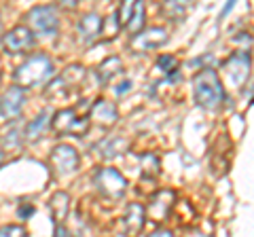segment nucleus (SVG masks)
Returning a JSON list of instances; mask_svg holds the SVG:
<instances>
[{
    "label": "nucleus",
    "instance_id": "nucleus-25",
    "mask_svg": "<svg viewBox=\"0 0 254 237\" xmlns=\"http://www.w3.org/2000/svg\"><path fill=\"white\" fill-rule=\"evenodd\" d=\"M119 30H121V23H119L117 11H115L104 19V30H102V34H106V38H115Z\"/></svg>",
    "mask_w": 254,
    "mask_h": 237
},
{
    "label": "nucleus",
    "instance_id": "nucleus-14",
    "mask_svg": "<svg viewBox=\"0 0 254 237\" xmlns=\"http://www.w3.org/2000/svg\"><path fill=\"white\" fill-rule=\"evenodd\" d=\"M127 148H129V142H127L123 136H108L104 140H100L98 144H95V153H98L100 159H117V157H121Z\"/></svg>",
    "mask_w": 254,
    "mask_h": 237
},
{
    "label": "nucleus",
    "instance_id": "nucleus-16",
    "mask_svg": "<svg viewBox=\"0 0 254 237\" xmlns=\"http://www.w3.org/2000/svg\"><path fill=\"white\" fill-rule=\"evenodd\" d=\"M144 220H146V212L140 203H129L125 210V216H123V231L127 237H136L142 227H144Z\"/></svg>",
    "mask_w": 254,
    "mask_h": 237
},
{
    "label": "nucleus",
    "instance_id": "nucleus-6",
    "mask_svg": "<svg viewBox=\"0 0 254 237\" xmlns=\"http://www.w3.org/2000/svg\"><path fill=\"white\" fill-rule=\"evenodd\" d=\"M85 81V68L83 66H68L60 76H55L53 81L49 83V87L45 89L47 98H68L74 96L76 89L83 85Z\"/></svg>",
    "mask_w": 254,
    "mask_h": 237
},
{
    "label": "nucleus",
    "instance_id": "nucleus-32",
    "mask_svg": "<svg viewBox=\"0 0 254 237\" xmlns=\"http://www.w3.org/2000/svg\"><path fill=\"white\" fill-rule=\"evenodd\" d=\"M4 159H6V151H4L2 142H0V165H2V163H4Z\"/></svg>",
    "mask_w": 254,
    "mask_h": 237
},
{
    "label": "nucleus",
    "instance_id": "nucleus-23",
    "mask_svg": "<svg viewBox=\"0 0 254 237\" xmlns=\"http://www.w3.org/2000/svg\"><path fill=\"white\" fill-rule=\"evenodd\" d=\"M133 9H136V2H131V0H123V2L119 4L117 17H119V23H121V28H127V23L131 21Z\"/></svg>",
    "mask_w": 254,
    "mask_h": 237
},
{
    "label": "nucleus",
    "instance_id": "nucleus-20",
    "mask_svg": "<svg viewBox=\"0 0 254 237\" xmlns=\"http://www.w3.org/2000/svg\"><path fill=\"white\" fill-rule=\"evenodd\" d=\"M144 19H146V6H144V2H136V9H133L131 21L127 23V28H125L127 32L131 34V38L144 30Z\"/></svg>",
    "mask_w": 254,
    "mask_h": 237
},
{
    "label": "nucleus",
    "instance_id": "nucleus-24",
    "mask_svg": "<svg viewBox=\"0 0 254 237\" xmlns=\"http://www.w3.org/2000/svg\"><path fill=\"white\" fill-rule=\"evenodd\" d=\"M159 9H161V13L165 15V17H170L172 21H176L178 17H182V15H185V11H187V6L185 4H178V2H163L161 6H159Z\"/></svg>",
    "mask_w": 254,
    "mask_h": 237
},
{
    "label": "nucleus",
    "instance_id": "nucleus-33",
    "mask_svg": "<svg viewBox=\"0 0 254 237\" xmlns=\"http://www.w3.org/2000/svg\"><path fill=\"white\" fill-rule=\"evenodd\" d=\"M64 6H68V9H74L76 2H74V0H64Z\"/></svg>",
    "mask_w": 254,
    "mask_h": 237
},
{
    "label": "nucleus",
    "instance_id": "nucleus-31",
    "mask_svg": "<svg viewBox=\"0 0 254 237\" xmlns=\"http://www.w3.org/2000/svg\"><path fill=\"white\" fill-rule=\"evenodd\" d=\"M146 237H176V235H174L172 231H168V229H155V231L150 235H146Z\"/></svg>",
    "mask_w": 254,
    "mask_h": 237
},
{
    "label": "nucleus",
    "instance_id": "nucleus-21",
    "mask_svg": "<svg viewBox=\"0 0 254 237\" xmlns=\"http://www.w3.org/2000/svg\"><path fill=\"white\" fill-rule=\"evenodd\" d=\"M157 66L159 70L168 76V81H176V78H180V72H178V61L174 55H159L157 59Z\"/></svg>",
    "mask_w": 254,
    "mask_h": 237
},
{
    "label": "nucleus",
    "instance_id": "nucleus-19",
    "mask_svg": "<svg viewBox=\"0 0 254 237\" xmlns=\"http://www.w3.org/2000/svg\"><path fill=\"white\" fill-rule=\"evenodd\" d=\"M68 210H70V195L66 191L53 193L51 201H49V212L55 220V225H62V220L68 216Z\"/></svg>",
    "mask_w": 254,
    "mask_h": 237
},
{
    "label": "nucleus",
    "instance_id": "nucleus-26",
    "mask_svg": "<svg viewBox=\"0 0 254 237\" xmlns=\"http://www.w3.org/2000/svg\"><path fill=\"white\" fill-rule=\"evenodd\" d=\"M21 136H23V133H19V129H11L2 140H0V142H2V146H4V151H6V148H9V151H11V148H19L21 142L26 140Z\"/></svg>",
    "mask_w": 254,
    "mask_h": 237
},
{
    "label": "nucleus",
    "instance_id": "nucleus-34",
    "mask_svg": "<svg viewBox=\"0 0 254 237\" xmlns=\"http://www.w3.org/2000/svg\"><path fill=\"white\" fill-rule=\"evenodd\" d=\"M0 28H2V19H0Z\"/></svg>",
    "mask_w": 254,
    "mask_h": 237
},
{
    "label": "nucleus",
    "instance_id": "nucleus-4",
    "mask_svg": "<svg viewBox=\"0 0 254 237\" xmlns=\"http://www.w3.org/2000/svg\"><path fill=\"white\" fill-rule=\"evenodd\" d=\"M250 70H252V59L250 53L246 49L235 51L233 55L222 61L220 66V81L222 85L231 87V89H242L250 78Z\"/></svg>",
    "mask_w": 254,
    "mask_h": 237
},
{
    "label": "nucleus",
    "instance_id": "nucleus-17",
    "mask_svg": "<svg viewBox=\"0 0 254 237\" xmlns=\"http://www.w3.org/2000/svg\"><path fill=\"white\" fill-rule=\"evenodd\" d=\"M51 113L49 110H43L41 115H36V118H32V121L26 125V129H23V138H26L28 142H38L41 140L47 129L51 127Z\"/></svg>",
    "mask_w": 254,
    "mask_h": 237
},
{
    "label": "nucleus",
    "instance_id": "nucleus-5",
    "mask_svg": "<svg viewBox=\"0 0 254 237\" xmlns=\"http://www.w3.org/2000/svg\"><path fill=\"white\" fill-rule=\"evenodd\" d=\"M23 19H26V26L38 36H55L60 30V13L53 4L32 6Z\"/></svg>",
    "mask_w": 254,
    "mask_h": 237
},
{
    "label": "nucleus",
    "instance_id": "nucleus-10",
    "mask_svg": "<svg viewBox=\"0 0 254 237\" xmlns=\"http://www.w3.org/2000/svg\"><path fill=\"white\" fill-rule=\"evenodd\" d=\"M2 47H4V51L11 55L28 53L32 47H34V32H32L26 23L15 26L2 36Z\"/></svg>",
    "mask_w": 254,
    "mask_h": 237
},
{
    "label": "nucleus",
    "instance_id": "nucleus-28",
    "mask_svg": "<svg viewBox=\"0 0 254 237\" xmlns=\"http://www.w3.org/2000/svg\"><path fill=\"white\" fill-rule=\"evenodd\" d=\"M131 87H133L131 78H121V83L115 87V93H117V96H125V93L131 91Z\"/></svg>",
    "mask_w": 254,
    "mask_h": 237
},
{
    "label": "nucleus",
    "instance_id": "nucleus-9",
    "mask_svg": "<svg viewBox=\"0 0 254 237\" xmlns=\"http://www.w3.org/2000/svg\"><path fill=\"white\" fill-rule=\"evenodd\" d=\"M174 205H176V193H174L172 188H161V191H157L148 199L146 208H144L146 218L150 223H163V220L170 216Z\"/></svg>",
    "mask_w": 254,
    "mask_h": 237
},
{
    "label": "nucleus",
    "instance_id": "nucleus-13",
    "mask_svg": "<svg viewBox=\"0 0 254 237\" xmlns=\"http://www.w3.org/2000/svg\"><path fill=\"white\" fill-rule=\"evenodd\" d=\"M89 118L95 125H100V127H113V125L119 121V110H117V106L110 100L98 98L91 104Z\"/></svg>",
    "mask_w": 254,
    "mask_h": 237
},
{
    "label": "nucleus",
    "instance_id": "nucleus-27",
    "mask_svg": "<svg viewBox=\"0 0 254 237\" xmlns=\"http://www.w3.org/2000/svg\"><path fill=\"white\" fill-rule=\"evenodd\" d=\"M0 237H28V233L21 225H6L0 227Z\"/></svg>",
    "mask_w": 254,
    "mask_h": 237
},
{
    "label": "nucleus",
    "instance_id": "nucleus-7",
    "mask_svg": "<svg viewBox=\"0 0 254 237\" xmlns=\"http://www.w3.org/2000/svg\"><path fill=\"white\" fill-rule=\"evenodd\" d=\"M93 184L98 193L106 199H121L127 193V180L119 170L115 168H98L93 172Z\"/></svg>",
    "mask_w": 254,
    "mask_h": 237
},
{
    "label": "nucleus",
    "instance_id": "nucleus-12",
    "mask_svg": "<svg viewBox=\"0 0 254 237\" xmlns=\"http://www.w3.org/2000/svg\"><path fill=\"white\" fill-rule=\"evenodd\" d=\"M23 104H26V91L21 89L19 85H13L9 87L2 98H0V117L4 118H17L23 110Z\"/></svg>",
    "mask_w": 254,
    "mask_h": 237
},
{
    "label": "nucleus",
    "instance_id": "nucleus-1",
    "mask_svg": "<svg viewBox=\"0 0 254 237\" xmlns=\"http://www.w3.org/2000/svg\"><path fill=\"white\" fill-rule=\"evenodd\" d=\"M225 85L214 68H201L193 78V100L205 110H216L225 104Z\"/></svg>",
    "mask_w": 254,
    "mask_h": 237
},
{
    "label": "nucleus",
    "instance_id": "nucleus-2",
    "mask_svg": "<svg viewBox=\"0 0 254 237\" xmlns=\"http://www.w3.org/2000/svg\"><path fill=\"white\" fill-rule=\"evenodd\" d=\"M53 74H55V68H53V61L49 59V55L32 53L17 68V72H15V83H17L21 89H30V87L47 85L53 78Z\"/></svg>",
    "mask_w": 254,
    "mask_h": 237
},
{
    "label": "nucleus",
    "instance_id": "nucleus-30",
    "mask_svg": "<svg viewBox=\"0 0 254 237\" xmlns=\"http://www.w3.org/2000/svg\"><path fill=\"white\" fill-rule=\"evenodd\" d=\"M53 237H72V233L68 231L64 225H55V231H53Z\"/></svg>",
    "mask_w": 254,
    "mask_h": 237
},
{
    "label": "nucleus",
    "instance_id": "nucleus-18",
    "mask_svg": "<svg viewBox=\"0 0 254 237\" xmlns=\"http://www.w3.org/2000/svg\"><path fill=\"white\" fill-rule=\"evenodd\" d=\"M117 76H123V61L119 55H110L98 66V81L102 85H110Z\"/></svg>",
    "mask_w": 254,
    "mask_h": 237
},
{
    "label": "nucleus",
    "instance_id": "nucleus-29",
    "mask_svg": "<svg viewBox=\"0 0 254 237\" xmlns=\"http://www.w3.org/2000/svg\"><path fill=\"white\" fill-rule=\"evenodd\" d=\"M19 218H30L32 214H34V205H30V203H21V208H19Z\"/></svg>",
    "mask_w": 254,
    "mask_h": 237
},
{
    "label": "nucleus",
    "instance_id": "nucleus-8",
    "mask_svg": "<svg viewBox=\"0 0 254 237\" xmlns=\"http://www.w3.org/2000/svg\"><path fill=\"white\" fill-rule=\"evenodd\" d=\"M78 165H81V155L70 144H58L49 153V168L55 176H70L78 170Z\"/></svg>",
    "mask_w": 254,
    "mask_h": 237
},
{
    "label": "nucleus",
    "instance_id": "nucleus-15",
    "mask_svg": "<svg viewBox=\"0 0 254 237\" xmlns=\"http://www.w3.org/2000/svg\"><path fill=\"white\" fill-rule=\"evenodd\" d=\"M76 30H78V34H81V38L85 43H93V41H98V38L102 36L104 19H102L98 13H87V15H83V17L78 19Z\"/></svg>",
    "mask_w": 254,
    "mask_h": 237
},
{
    "label": "nucleus",
    "instance_id": "nucleus-22",
    "mask_svg": "<svg viewBox=\"0 0 254 237\" xmlns=\"http://www.w3.org/2000/svg\"><path fill=\"white\" fill-rule=\"evenodd\" d=\"M140 165H142V176L144 178H155L159 170H161V163H159V157L148 153V155H142L140 159Z\"/></svg>",
    "mask_w": 254,
    "mask_h": 237
},
{
    "label": "nucleus",
    "instance_id": "nucleus-3",
    "mask_svg": "<svg viewBox=\"0 0 254 237\" xmlns=\"http://www.w3.org/2000/svg\"><path fill=\"white\" fill-rule=\"evenodd\" d=\"M91 108V106H89ZM85 106V102H81V106L76 108H62L53 115L51 118V127L58 136H76L83 138L91 127V118L89 115H85L83 110H89Z\"/></svg>",
    "mask_w": 254,
    "mask_h": 237
},
{
    "label": "nucleus",
    "instance_id": "nucleus-11",
    "mask_svg": "<svg viewBox=\"0 0 254 237\" xmlns=\"http://www.w3.org/2000/svg\"><path fill=\"white\" fill-rule=\"evenodd\" d=\"M168 43V30L165 28H146L142 30L140 34H136L129 41V49L136 51V53H144V51H153V49H159L161 45Z\"/></svg>",
    "mask_w": 254,
    "mask_h": 237
}]
</instances>
